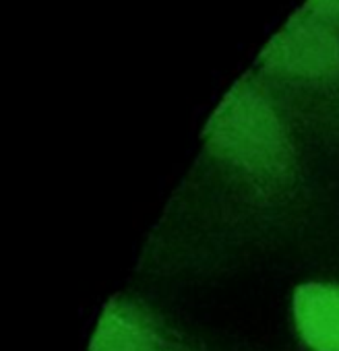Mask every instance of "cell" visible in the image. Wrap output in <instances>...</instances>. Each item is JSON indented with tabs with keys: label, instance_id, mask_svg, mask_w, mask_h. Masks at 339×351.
I'll return each instance as SVG.
<instances>
[{
	"label": "cell",
	"instance_id": "6da1fadb",
	"mask_svg": "<svg viewBox=\"0 0 339 351\" xmlns=\"http://www.w3.org/2000/svg\"><path fill=\"white\" fill-rule=\"evenodd\" d=\"M209 145L259 178H275L290 165V141L271 104L248 81L236 83L207 124Z\"/></svg>",
	"mask_w": 339,
	"mask_h": 351
},
{
	"label": "cell",
	"instance_id": "5b68a950",
	"mask_svg": "<svg viewBox=\"0 0 339 351\" xmlns=\"http://www.w3.org/2000/svg\"><path fill=\"white\" fill-rule=\"evenodd\" d=\"M304 13L323 23H339V0H306Z\"/></svg>",
	"mask_w": 339,
	"mask_h": 351
},
{
	"label": "cell",
	"instance_id": "3957f363",
	"mask_svg": "<svg viewBox=\"0 0 339 351\" xmlns=\"http://www.w3.org/2000/svg\"><path fill=\"white\" fill-rule=\"evenodd\" d=\"M294 320L314 351H339V287L306 283L294 293Z\"/></svg>",
	"mask_w": 339,
	"mask_h": 351
},
{
	"label": "cell",
	"instance_id": "7a4b0ae2",
	"mask_svg": "<svg viewBox=\"0 0 339 351\" xmlns=\"http://www.w3.org/2000/svg\"><path fill=\"white\" fill-rule=\"evenodd\" d=\"M261 62L285 77L327 79L339 73V38L302 11L269 40Z\"/></svg>",
	"mask_w": 339,
	"mask_h": 351
},
{
	"label": "cell",
	"instance_id": "277c9868",
	"mask_svg": "<svg viewBox=\"0 0 339 351\" xmlns=\"http://www.w3.org/2000/svg\"><path fill=\"white\" fill-rule=\"evenodd\" d=\"M89 351H167V345L139 312L112 304L97 322Z\"/></svg>",
	"mask_w": 339,
	"mask_h": 351
}]
</instances>
